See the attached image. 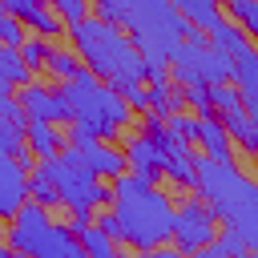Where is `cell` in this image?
I'll return each mask as SVG.
<instances>
[{
  "mask_svg": "<svg viewBox=\"0 0 258 258\" xmlns=\"http://www.w3.org/2000/svg\"><path fill=\"white\" fill-rule=\"evenodd\" d=\"M0 77H4L12 89H20V85H28V81H32V69L20 60V48L0 44Z\"/></svg>",
  "mask_w": 258,
  "mask_h": 258,
  "instance_id": "23",
  "label": "cell"
},
{
  "mask_svg": "<svg viewBox=\"0 0 258 258\" xmlns=\"http://www.w3.org/2000/svg\"><path fill=\"white\" fill-rule=\"evenodd\" d=\"M169 4L189 28H202V32L222 20V0H169Z\"/></svg>",
  "mask_w": 258,
  "mask_h": 258,
  "instance_id": "20",
  "label": "cell"
},
{
  "mask_svg": "<svg viewBox=\"0 0 258 258\" xmlns=\"http://www.w3.org/2000/svg\"><path fill=\"white\" fill-rule=\"evenodd\" d=\"M24 137H28V153H32L36 161L56 157V153L64 149V129L52 125V121H28V125H24Z\"/></svg>",
  "mask_w": 258,
  "mask_h": 258,
  "instance_id": "17",
  "label": "cell"
},
{
  "mask_svg": "<svg viewBox=\"0 0 258 258\" xmlns=\"http://www.w3.org/2000/svg\"><path fill=\"white\" fill-rule=\"evenodd\" d=\"M48 48H52L48 36H36V32H32V36H24V44H20V60H24L32 73H40L44 60H48Z\"/></svg>",
  "mask_w": 258,
  "mask_h": 258,
  "instance_id": "28",
  "label": "cell"
},
{
  "mask_svg": "<svg viewBox=\"0 0 258 258\" xmlns=\"http://www.w3.org/2000/svg\"><path fill=\"white\" fill-rule=\"evenodd\" d=\"M206 40H210V44H214L226 60H230V56H238V52H246V48L254 44V40H250V36H246L234 20H226V16H222L218 24H210V28H206Z\"/></svg>",
  "mask_w": 258,
  "mask_h": 258,
  "instance_id": "18",
  "label": "cell"
},
{
  "mask_svg": "<svg viewBox=\"0 0 258 258\" xmlns=\"http://www.w3.org/2000/svg\"><path fill=\"white\" fill-rule=\"evenodd\" d=\"M93 222V206H77V210H69V226L73 230H81V226H89Z\"/></svg>",
  "mask_w": 258,
  "mask_h": 258,
  "instance_id": "37",
  "label": "cell"
},
{
  "mask_svg": "<svg viewBox=\"0 0 258 258\" xmlns=\"http://www.w3.org/2000/svg\"><path fill=\"white\" fill-rule=\"evenodd\" d=\"M28 198H32V202H40L44 210H56V206H60V194H56V185L48 181V173H44L40 165H32V169H28Z\"/></svg>",
  "mask_w": 258,
  "mask_h": 258,
  "instance_id": "25",
  "label": "cell"
},
{
  "mask_svg": "<svg viewBox=\"0 0 258 258\" xmlns=\"http://www.w3.org/2000/svg\"><path fill=\"white\" fill-rule=\"evenodd\" d=\"M28 202V165L0 153V222H8Z\"/></svg>",
  "mask_w": 258,
  "mask_h": 258,
  "instance_id": "12",
  "label": "cell"
},
{
  "mask_svg": "<svg viewBox=\"0 0 258 258\" xmlns=\"http://www.w3.org/2000/svg\"><path fill=\"white\" fill-rule=\"evenodd\" d=\"M44 69H48L56 81H69V77H77L85 64H81V56H77L73 48H56V44H52V48H48V60H44Z\"/></svg>",
  "mask_w": 258,
  "mask_h": 258,
  "instance_id": "26",
  "label": "cell"
},
{
  "mask_svg": "<svg viewBox=\"0 0 258 258\" xmlns=\"http://www.w3.org/2000/svg\"><path fill=\"white\" fill-rule=\"evenodd\" d=\"M48 230H52V210H44L40 202H24L12 218H8V226H4V246H12L16 254H36L40 250V242L48 238Z\"/></svg>",
  "mask_w": 258,
  "mask_h": 258,
  "instance_id": "10",
  "label": "cell"
},
{
  "mask_svg": "<svg viewBox=\"0 0 258 258\" xmlns=\"http://www.w3.org/2000/svg\"><path fill=\"white\" fill-rule=\"evenodd\" d=\"M0 258H28V254H16L12 246H4V250H0Z\"/></svg>",
  "mask_w": 258,
  "mask_h": 258,
  "instance_id": "40",
  "label": "cell"
},
{
  "mask_svg": "<svg viewBox=\"0 0 258 258\" xmlns=\"http://www.w3.org/2000/svg\"><path fill=\"white\" fill-rule=\"evenodd\" d=\"M52 4V12L64 20V28H73V24H81L85 16H93V0H48Z\"/></svg>",
  "mask_w": 258,
  "mask_h": 258,
  "instance_id": "29",
  "label": "cell"
},
{
  "mask_svg": "<svg viewBox=\"0 0 258 258\" xmlns=\"http://www.w3.org/2000/svg\"><path fill=\"white\" fill-rule=\"evenodd\" d=\"M56 85H60L69 109H73V121L69 125H81L85 133H93L101 141H113V137H121L129 129V117H133L129 101L113 85H105L93 69H81L77 77L56 81Z\"/></svg>",
  "mask_w": 258,
  "mask_h": 258,
  "instance_id": "3",
  "label": "cell"
},
{
  "mask_svg": "<svg viewBox=\"0 0 258 258\" xmlns=\"http://www.w3.org/2000/svg\"><path fill=\"white\" fill-rule=\"evenodd\" d=\"M109 189H113L109 210L117 214L129 250L141 254V250H153V246L169 242V234H173V202L157 181H145L133 169H125V173H117L109 181Z\"/></svg>",
  "mask_w": 258,
  "mask_h": 258,
  "instance_id": "1",
  "label": "cell"
},
{
  "mask_svg": "<svg viewBox=\"0 0 258 258\" xmlns=\"http://www.w3.org/2000/svg\"><path fill=\"white\" fill-rule=\"evenodd\" d=\"M185 258H226V254H222V250L210 242V246H202V250H194V254H185Z\"/></svg>",
  "mask_w": 258,
  "mask_h": 258,
  "instance_id": "39",
  "label": "cell"
},
{
  "mask_svg": "<svg viewBox=\"0 0 258 258\" xmlns=\"http://www.w3.org/2000/svg\"><path fill=\"white\" fill-rule=\"evenodd\" d=\"M214 246L226 254V258H246L250 254V246H246V238L238 234V226H218V234H214Z\"/></svg>",
  "mask_w": 258,
  "mask_h": 258,
  "instance_id": "27",
  "label": "cell"
},
{
  "mask_svg": "<svg viewBox=\"0 0 258 258\" xmlns=\"http://www.w3.org/2000/svg\"><path fill=\"white\" fill-rule=\"evenodd\" d=\"M185 109H194V117L214 113V105H210V85H189V89H185Z\"/></svg>",
  "mask_w": 258,
  "mask_h": 258,
  "instance_id": "33",
  "label": "cell"
},
{
  "mask_svg": "<svg viewBox=\"0 0 258 258\" xmlns=\"http://www.w3.org/2000/svg\"><path fill=\"white\" fill-rule=\"evenodd\" d=\"M169 81L189 89V85H222L230 81V60L206 40L202 28H189L185 40L169 56Z\"/></svg>",
  "mask_w": 258,
  "mask_h": 258,
  "instance_id": "6",
  "label": "cell"
},
{
  "mask_svg": "<svg viewBox=\"0 0 258 258\" xmlns=\"http://www.w3.org/2000/svg\"><path fill=\"white\" fill-rule=\"evenodd\" d=\"M157 141V157H161V177L177 189H194L198 181V157H194V141L177 137L169 125H161L157 133H149Z\"/></svg>",
  "mask_w": 258,
  "mask_h": 258,
  "instance_id": "9",
  "label": "cell"
},
{
  "mask_svg": "<svg viewBox=\"0 0 258 258\" xmlns=\"http://www.w3.org/2000/svg\"><path fill=\"white\" fill-rule=\"evenodd\" d=\"M16 101H20L28 121H52V125H69L73 121V109H69L60 85H44V81L32 77L28 85L16 89Z\"/></svg>",
  "mask_w": 258,
  "mask_h": 258,
  "instance_id": "11",
  "label": "cell"
},
{
  "mask_svg": "<svg viewBox=\"0 0 258 258\" xmlns=\"http://www.w3.org/2000/svg\"><path fill=\"white\" fill-rule=\"evenodd\" d=\"M0 242H4V226H0Z\"/></svg>",
  "mask_w": 258,
  "mask_h": 258,
  "instance_id": "43",
  "label": "cell"
},
{
  "mask_svg": "<svg viewBox=\"0 0 258 258\" xmlns=\"http://www.w3.org/2000/svg\"><path fill=\"white\" fill-rule=\"evenodd\" d=\"M125 161H129V169H133L137 177L161 181V157H157V141H153L149 133H133V137L125 141Z\"/></svg>",
  "mask_w": 258,
  "mask_h": 258,
  "instance_id": "15",
  "label": "cell"
},
{
  "mask_svg": "<svg viewBox=\"0 0 258 258\" xmlns=\"http://www.w3.org/2000/svg\"><path fill=\"white\" fill-rule=\"evenodd\" d=\"M36 165H40V169L48 173V181L56 185L64 210H77V206H93V210H97V206H109V202H113V189L81 165V157H77L73 145H64L56 157H44V161H36Z\"/></svg>",
  "mask_w": 258,
  "mask_h": 258,
  "instance_id": "5",
  "label": "cell"
},
{
  "mask_svg": "<svg viewBox=\"0 0 258 258\" xmlns=\"http://www.w3.org/2000/svg\"><path fill=\"white\" fill-rule=\"evenodd\" d=\"M230 85L238 89L246 109H258V48L254 44L246 52L230 56Z\"/></svg>",
  "mask_w": 258,
  "mask_h": 258,
  "instance_id": "14",
  "label": "cell"
},
{
  "mask_svg": "<svg viewBox=\"0 0 258 258\" xmlns=\"http://www.w3.org/2000/svg\"><path fill=\"white\" fill-rule=\"evenodd\" d=\"M69 36H73V52L81 56V64L93 69L117 93L145 81V56L133 44V36H125L121 24L101 20V16H85L81 24L69 28Z\"/></svg>",
  "mask_w": 258,
  "mask_h": 258,
  "instance_id": "2",
  "label": "cell"
},
{
  "mask_svg": "<svg viewBox=\"0 0 258 258\" xmlns=\"http://www.w3.org/2000/svg\"><path fill=\"white\" fill-rule=\"evenodd\" d=\"M77 238H81V250H85L89 258H129V254L121 250V242H113L97 222L81 226V230H77Z\"/></svg>",
  "mask_w": 258,
  "mask_h": 258,
  "instance_id": "21",
  "label": "cell"
},
{
  "mask_svg": "<svg viewBox=\"0 0 258 258\" xmlns=\"http://www.w3.org/2000/svg\"><path fill=\"white\" fill-rule=\"evenodd\" d=\"M64 145H73V149H77V157H81V165H85L93 177H101V181H113L117 173H125V169H129V161H125V149H121V145L101 141V137L85 133L81 125H69V141H64Z\"/></svg>",
  "mask_w": 258,
  "mask_h": 258,
  "instance_id": "8",
  "label": "cell"
},
{
  "mask_svg": "<svg viewBox=\"0 0 258 258\" xmlns=\"http://www.w3.org/2000/svg\"><path fill=\"white\" fill-rule=\"evenodd\" d=\"M121 97L129 101V109H133V113H145V109H149V89H145V81H141V85H129Z\"/></svg>",
  "mask_w": 258,
  "mask_h": 258,
  "instance_id": "35",
  "label": "cell"
},
{
  "mask_svg": "<svg viewBox=\"0 0 258 258\" xmlns=\"http://www.w3.org/2000/svg\"><path fill=\"white\" fill-rule=\"evenodd\" d=\"M0 250H4V242H0Z\"/></svg>",
  "mask_w": 258,
  "mask_h": 258,
  "instance_id": "45",
  "label": "cell"
},
{
  "mask_svg": "<svg viewBox=\"0 0 258 258\" xmlns=\"http://www.w3.org/2000/svg\"><path fill=\"white\" fill-rule=\"evenodd\" d=\"M24 125L28 121H12V117H0V153H8V157H16V161H24V165H32L28 157V137H24Z\"/></svg>",
  "mask_w": 258,
  "mask_h": 258,
  "instance_id": "22",
  "label": "cell"
},
{
  "mask_svg": "<svg viewBox=\"0 0 258 258\" xmlns=\"http://www.w3.org/2000/svg\"><path fill=\"white\" fill-rule=\"evenodd\" d=\"M73 258H89V254H85V250H77V254H73Z\"/></svg>",
  "mask_w": 258,
  "mask_h": 258,
  "instance_id": "41",
  "label": "cell"
},
{
  "mask_svg": "<svg viewBox=\"0 0 258 258\" xmlns=\"http://www.w3.org/2000/svg\"><path fill=\"white\" fill-rule=\"evenodd\" d=\"M194 141L202 145L206 157H214V161H234V141H230V133H226V125H222L218 113L198 117V137H194Z\"/></svg>",
  "mask_w": 258,
  "mask_h": 258,
  "instance_id": "16",
  "label": "cell"
},
{
  "mask_svg": "<svg viewBox=\"0 0 258 258\" xmlns=\"http://www.w3.org/2000/svg\"><path fill=\"white\" fill-rule=\"evenodd\" d=\"M222 125H226V133H230L234 149H242V153H250V157H254V145H258V125H254V117L238 105V109H230V113L222 117Z\"/></svg>",
  "mask_w": 258,
  "mask_h": 258,
  "instance_id": "19",
  "label": "cell"
},
{
  "mask_svg": "<svg viewBox=\"0 0 258 258\" xmlns=\"http://www.w3.org/2000/svg\"><path fill=\"white\" fill-rule=\"evenodd\" d=\"M24 36H28V28H24L16 16H8V12L0 8V44H12V48H20V44H24Z\"/></svg>",
  "mask_w": 258,
  "mask_h": 258,
  "instance_id": "31",
  "label": "cell"
},
{
  "mask_svg": "<svg viewBox=\"0 0 258 258\" xmlns=\"http://www.w3.org/2000/svg\"><path fill=\"white\" fill-rule=\"evenodd\" d=\"M254 157H258V145H254Z\"/></svg>",
  "mask_w": 258,
  "mask_h": 258,
  "instance_id": "44",
  "label": "cell"
},
{
  "mask_svg": "<svg viewBox=\"0 0 258 258\" xmlns=\"http://www.w3.org/2000/svg\"><path fill=\"white\" fill-rule=\"evenodd\" d=\"M194 194L214 210L218 222H234L238 214L258 206V181L246 177L234 161H214V157H198Z\"/></svg>",
  "mask_w": 258,
  "mask_h": 258,
  "instance_id": "4",
  "label": "cell"
},
{
  "mask_svg": "<svg viewBox=\"0 0 258 258\" xmlns=\"http://www.w3.org/2000/svg\"><path fill=\"white\" fill-rule=\"evenodd\" d=\"M93 222H97V226H101V230H105L113 242H125V230H121V222H117V214H113V210H101Z\"/></svg>",
  "mask_w": 258,
  "mask_h": 258,
  "instance_id": "36",
  "label": "cell"
},
{
  "mask_svg": "<svg viewBox=\"0 0 258 258\" xmlns=\"http://www.w3.org/2000/svg\"><path fill=\"white\" fill-rule=\"evenodd\" d=\"M246 258H258V250H250V254H246Z\"/></svg>",
  "mask_w": 258,
  "mask_h": 258,
  "instance_id": "42",
  "label": "cell"
},
{
  "mask_svg": "<svg viewBox=\"0 0 258 258\" xmlns=\"http://www.w3.org/2000/svg\"><path fill=\"white\" fill-rule=\"evenodd\" d=\"M0 8H4L8 16H16L24 28H32L36 36H56V32H64V20L52 12L48 0H0Z\"/></svg>",
  "mask_w": 258,
  "mask_h": 258,
  "instance_id": "13",
  "label": "cell"
},
{
  "mask_svg": "<svg viewBox=\"0 0 258 258\" xmlns=\"http://www.w3.org/2000/svg\"><path fill=\"white\" fill-rule=\"evenodd\" d=\"M218 226H222V222L214 218V210H210L198 194H189V198H181V202L173 206V234H169V242H173V250L194 254V250H202V246L214 242Z\"/></svg>",
  "mask_w": 258,
  "mask_h": 258,
  "instance_id": "7",
  "label": "cell"
},
{
  "mask_svg": "<svg viewBox=\"0 0 258 258\" xmlns=\"http://www.w3.org/2000/svg\"><path fill=\"white\" fill-rule=\"evenodd\" d=\"M210 105H214V113H218V117H226L230 109H238V105H242V97H238V89H234L230 81H222V85H210Z\"/></svg>",
  "mask_w": 258,
  "mask_h": 258,
  "instance_id": "30",
  "label": "cell"
},
{
  "mask_svg": "<svg viewBox=\"0 0 258 258\" xmlns=\"http://www.w3.org/2000/svg\"><path fill=\"white\" fill-rule=\"evenodd\" d=\"M137 258H185V254L173 250V246H153V250H141Z\"/></svg>",
  "mask_w": 258,
  "mask_h": 258,
  "instance_id": "38",
  "label": "cell"
},
{
  "mask_svg": "<svg viewBox=\"0 0 258 258\" xmlns=\"http://www.w3.org/2000/svg\"><path fill=\"white\" fill-rule=\"evenodd\" d=\"M165 125L177 133V137H185V141H194L198 137V117L189 113V109H181V113H173V117H165Z\"/></svg>",
  "mask_w": 258,
  "mask_h": 258,
  "instance_id": "34",
  "label": "cell"
},
{
  "mask_svg": "<svg viewBox=\"0 0 258 258\" xmlns=\"http://www.w3.org/2000/svg\"><path fill=\"white\" fill-rule=\"evenodd\" d=\"M230 226H238V234L246 238V246H250V250H258V206H250L246 214H238Z\"/></svg>",
  "mask_w": 258,
  "mask_h": 258,
  "instance_id": "32",
  "label": "cell"
},
{
  "mask_svg": "<svg viewBox=\"0 0 258 258\" xmlns=\"http://www.w3.org/2000/svg\"><path fill=\"white\" fill-rule=\"evenodd\" d=\"M222 8L250 40H258V0H222Z\"/></svg>",
  "mask_w": 258,
  "mask_h": 258,
  "instance_id": "24",
  "label": "cell"
}]
</instances>
